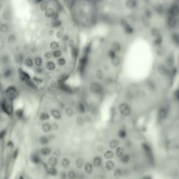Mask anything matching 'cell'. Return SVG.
Wrapping results in <instances>:
<instances>
[{"mask_svg":"<svg viewBox=\"0 0 179 179\" xmlns=\"http://www.w3.org/2000/svg\"><path fill=\"white\" fill-rule=\"evenodd\" d=\"M119 111L122 116H128L131 113V108L127 104L122 103L119 107Z\"/></svg>","mask_w":179,"mask_h":179,"instance_id":"1","label":"cell"},{"mask_svg":"<svg viewBox=\"0 0 179 179\" xmlns=\"http://www.w3.org/2000/svg\"><path fill=\"white\" fill-rule=\"evenodd\" d=\"M90 90L92 91V93L96 94V95H99L103 91L102 86L100 84H99L97 83H92V84L90 85Z\"/></svg>","mask_w":179,"mask_h":179,"instance_id":"2","label":"cell"},{"mask_svg":"<svg viewBox=\"0 0 179 179\" xmlns=\"http://www.w3.org/2000/svg\"><path fill=\"white\" fill-rule=\"evenodd\" d=\"M50 113H51V116L53 117L55 119H56V120L60 119L61 117H62V115H61L60 112L58 110H57V109H53V110H51Z\"/></svg>","mask_w":179,"mask_h":179,"instance_id":"3","label":"cell"},{"mask_svg":"<svg viewBox=\"0 0 179 179\" xmlns=\"http://www.w3.org/2000/svg\"><path fill=\"white\" fill-rule=\"evenodd\" d=\"M1 107H2V109H3V111L5 112V113H6L7 114H9L10 115L11 114V108L8 105V104L6 103V101H3L2 102V104H1Z\"/></svg>","mask_w":179,"mask_h":179,"instance_id":"4","label":"cell"},{"mask_svg":"<svg viewBox=\"0 0 179 179\" xmlns=\"http://www.w3.org/2000/svg\"><path fill=\"white\" fill-rule=\"evenodd\" d=\"M115 167V163L111 160H108L105 163V167L108 171H111Z\"/></svg>","mask_w":179,"mask_h":179,"instance_id":"5","label":"cell"},{"mask_svg":"<svg viewBox=\"0 0 179 179\" xmlns=\"http://www.w3.org/2000/svg\"><path fill=\"white\" fill-rule=\"evenodd\" d=\"M120 144V141L117 139H113L110 141L109 143V147L112 148V149H114V148H117Z\"/></svg>","mask_w":179,"mask_h":179,"instance_id":"6","label":"cell"},{"mask_svg":"<svg viewBox=\"0 0 179 179\" xmlns=\"http://www.w3.org/2000/svg\"><path fill=\"white\" fill-rule=\"evenodd\" d=\"M116 155L118 157H122L125 155V149L122 147H118L116 150Z\"/></svg>","mask_w":179,"mask_h":179,"instance_id":"7","label":"cell"},{"mask_svg":"<svg viewBox=\"0 0 179 179\" xmlns=\"http://www.w3.org/2000/svg\"><path fill=\"white\" fill-rule=\"evenodd\" d=\"M48 163L49 166L54 167H55L57 165V164H58V159H57V157H50L48 159Z\"/></svg>","mask_w":179,"mask_h":179,"instance_id":"8","label":"cell"},{"mask_svg":"<svg viewBox=\"0 0 179 179\" xmlns=\"http://www.w3.org/2000/svg\"><path fill=\"white\" fill-rule=\"evenodd\" d=\"M102 163V157H96L95 159H94V161H93V165L95 167H100Z\"/></svg>","mask_w":179,"mask_h":179,"instance_id":"9","label":"cell"},{"mask_svg":"<svg viewBox=\"0 0 179 179\" xmlns=\"http://www.w3.org/2000/svg\"><path fill=\"white\" fill-rule=\"evenodd\" d=\"M41 129L44 132H49L53 128H52V125H50L49 123H44L42 125V127H41Z\"/></svg>","mask_w":179,"mask_h":179,"instance_id":"10","label":"cell"},{"mask_svg":"<svg viewBox=\"0 0 179 179\" xmlns=\"http://www.w3.org/2000/svg\"><path fill=\"white\" fill-rule=\"evenodd\" d=\"M60 87L61 90H62L63 91H64V92H72V89H71V87H69V85H67L64 84V83H60Z\"/></svg>","mask_w":179,"mask_h":179,"instance_id":"11","label":"cell"},{"mask_svg":"<svg viewBox=\"0 0 179 179\" xmlns=\"http://www.w3.org/2000/svg\"><path fill=\"white\" fill-rule=\"evenodd\" d=\"M93 170V166L91 163L87 162L85 165V171L87 174H91Z\"/></svg>","mask_w":179,"mask_h":179,"instance_id":"12","label":"cell"},{"mask_svg":"<svg viewBox=\"0 0 179 179\" xmlns=\"http://www.w3.org/2000/svg\"><path fill=\"white\" fill-rule=\"evenodd\" d=\"M46 172L50 176H56L58 174V171L54 167H50L48 169L46 170Z\"/></svg>","mask_w":179,"mask_h":179,"instance_id":"13","label":"cell"},{"mask_svg":"<svg viewBox=\"0 0 179 179\" xmlns=\"http://www.w3.org/2000/svg\"><path fill=\"white\" fill-rule=\"evenodd\" d=\"M49 141H50V139H49L48 138L47 136H41L40 139H39V142H40V143L41 145H46V144H48Z\"/></svg>","mask_w":179,"mask_h":179,"instance_id":"14","label":"cell"},{"mask_svg":"<svg viewBox=\"0 0 179 179\" xmlns=\"http://www.w3.org/2000/svg\"><path fill=\"white\" fill-rule=\"evenodd\" d=\"M104 157L107 160H111L113 157H114V153L111 150H107V152H105L104 153Z\"/></svg>","mask_w":179,"mask_h":179,"instance_id":"15","label":"cell"},{"mask_svg":"<svg viewBox=\"0 0 179 179\" xmlns=\"http://www.w3.org/2000/svg\"><path fill=\"white\" fill-rule=\"evenodd\" d=\"M70 164H71L70 160H69L68 158H63L62 160V166L64 169L68 168L70 166Z\"/></svg>","mask_w":179,"mask_h":179,"instance_id":"16","label":"cell"},{"mask_svg":"<svg viewBox=\"0 0 179 179\" xmlns=\"http://www.w3.org/2000/svg\"><path fill=\"white\" fill-rule=\"evenodd\" d=\"M65 111L66 116L68 117H72L73 115V113H74L73 109V108H72V107H67L65 108V111Z\"/></svg>","mask_w":179,"mask_h":179,"instance_id":"17","label":"cell"},{"mask_svg":"<svg viewBox=\"0 0 179 179\" xmlns=\"http://www.w3.org/2000/svg\"><path fill=\"white\" fill-rule=\"evenodd\" d=\"M76 166L78 169H81L84 167V161L81 158H78L76 162Z\"/></svg>","mask_w":179,"mask_h":179,"instance_id":"18","label":"cell"},{"mask_svg":"<svg viewBox=\"0 0 179 179\" xmlns=\"http://www.w3.org/2000/svg\"><path fill=\"white\" fill-rule=\"evenodd\" d=\"M130 157L129 155H127V154H125L123 155L122 157H120V161L121 162L124 163V164H127L130 162Z\"/></svg>","mask_w":179,"mask_h":179,"instance_id":"19","label":"cell"},{"mask_svg":"<svg viewBox=\"0 0 179 179\" xmlns=\"http://www.w3.org/2000/svg\"><path fill=\"white\" fill-rule=\"evenodd\" d=\"M31 160H32V162H34L35 164H39V163H40V162H41L40 157L37 155H36V154H34V155H32Z\"/></svg>","mask_w":179,"mask_h":179,"instance_id":"20","label":"cell"},{"mask_svg":"<svg viewBox=\"0 0 179 179\" xmlns=\"http://www.w3.org/2000/svg\"><path fill=\"white\" fill-rule=\"evenodd\" d=\"M50 153H51V150H50L49 148H48V147L43 148L41 150V153L43 155H45V156L48 155Z\"/></svg>","mask_w":179,"mask_h":179,"instance_id":"21","label":"cell"},{"mask_svg":"<svg viewBox=\"0 0 179 179\" xmlns=\"http://www.w3.org/2000/svg\"><path fill=\"white\" fill-rule=\"evenodd\" d=\"M46 67L47 69L50 70V71H53L55 68V63L53 62H51V61H49L46 63Z\"/></svg>","mask_w":179,"mask_h":179,"instance_id":"22","label":"cell"},{"mask_svg":"<svg viewBox=\"0 0 179 179\" xmlns=\"http://www.w3.org/2000/svg\"><path fill=\"white\" fill-rule=\"evenodd\" d=\"M49 116L48 113H42L41 115H40V116H39V118H40V120H48Z\"/></svg>","mask_w":179,"mask_h":179,"instance_id":"23","label":"cell"},{"mask_svg":"<svg viewBox=\"0 0 179 179\" xmlns=\"http://www.w3.org/2000/svg\"><path fill=\"white\" fill-rule=\"evenodd\" d=\"M76 176V172L73 170H70L67 174V177L69 179H74Z\"/></svg>","mask_w":179,"mask_h":179,"instance_id":"24","label":"cell"},{"mask_svg":"<svg viewBox=\"0 0 179 179\" xmlns=\"http://www.w3.org/2000/svg\"><path fill=\"white\" fill-rule=\"evenodd\" d=\"M122 174V170L120 169H117L115 170L114 171V176L116 179H119L120 177L121 176Z\"/></svg>","mask_w":179,"mask_h":179,"instance_id":"25","label":"cell"},{"mask_svg":"<svg viewBox=\"0 0 179 179\" xmlns=\"http://www.w3.org/2000/svg\"><path fill=\"white\" fill-rule=\"evenodd\" d=\"M68 77H69V76L67 75V74H64L62 76H61L58 78V83H62L64 82V81L67 79Z\"/></svg>","mask_w":179,"mask_h":179,"instance_id":"26","label":"cell"},{"mask_svg":"<svg viewBox=\"0 0 179 179\" xmlns=\"http://www.w3.org/2000/svg\"><path fill=\"white\" fill-rule=\"evenodd\" d=\"M34 62H35V64H36L37 67H41V64H42V63H43V61H42V60H41V58L37 57V58H35Z\"/></svg>","mask_w":179,"mask_h":179,"instance_id":"27","label":"cell"},{"mask_svg":"<svg viewBox=\"0 0 179 179\" xmlns=\"http://www.w3.org/2000/svg\"><path fill=\"white\" fill-rule=\"evenodd\" d=\"M85 118H83L82 117H78L77 118V124L79 126H83L85 123Z\"/></svg>","mask_w":179,"mask_h":179,"instance_id":"28","label":"cell"},{"mask_svg":"<svg viewBox=\"0 0 179 179\" xmlns=\"http://www.w3.org/2000/svg\"><path fill=\"white\" fill-rule=\"evenodd\" d=\"M126 135H127V133L125 130H120L118 131V136L121 139H124L125 138Z\"/></svg>","mask_w":179,"mask_h":179,"instance_id":"29","label":"cell"},{"mask_svg":"<svg viewBox=\"0 0 179 179\" xmlns=\"http://www.w3.org/2000/svg\"><path fill=\"white\" fill-rule=\"evenodd\" d=\"M78 110L79 111L80 113H84V112L85 111V106L82 103H80L78 105Z\"/></svg>","mask_w":179,"mask_h":179,"instance_id":"30","label":"cell"},{"mask_svg":"<svg viewBox=\"0 0 179 179\" xmlns=\"http://www.w3.org/2000/svg\"><path fill=\"white\" fill-rule=\"evenodd\" d=\"M24 64H25V65H26L27 67H32L33 66V61H32L30 58H27L26 60H25Z\"/></svg>","mask_w":179,"mask_h":179,"instance_id":"31","label":"cell"},{"mask_svg":"<svg viewBox=\"0 0 179 179\" xmlns=\"http://www.w3.org/2000/svg\"><path fill=\"white\" fill-rule=\"evenodd\" d=\"M96 77L98 78V79H102L103 78V72H102V70L100 69H98L97 72H96Z\"/></svg>","mask_w":179,"mask_h":179,"instance_id":"32","label":"cell"},{"mask_svg":"<svg viewBox=\"0 0 179 179\" xmlns=\"http://www.w3.org/2000/svg\"><path fill=\"white\" fill-rule=\"evenodd\" d=\"M26 82V83H27V85L29 86V87H32V88H35L36 87V85H34V82H32V81H31L30 80H27V81H25Z\"/></svg>","mask_w":179,"mask_h":179,"instance_id":"33","label":"cell"},{"mask_svg":"<svg viewBox=\"0 0 179 179\" xmlns=\"http://www.w3.org/2000/svg\"><path fill=\"white\" fill-rule=\"evenodd\" d=\"M58 63L60 66H64L66 64V60L64 58H60L58 61Z\"/></svg>","mask_w":179,"mask_h":179,"instance_id":"34","label":"cell"},{"mask_svg":"<svg viewBox=\"0 0 179 179\" xmlns=\"http://www.w3.org/2000/svg\"><path fill=\"white\" fill-rule=\"evenodd\" d=\"M7 148L9 149V150H12V149H13V148H14V144H13V143L12 142V141H9L8 142V143H7Z\"/></svg>","mask_w":179,"mask_h":179,"instance_id":"35","label":"cell"},{"mask_svg":"<svg viewBox=\"0 0 179 179\" xmlns=\"http://www.w3.org/2000/svg\"><path fill=\"white\" fill-rule=\"evenodd\" d=\"M60 154H61V151H60V150L58 149V148H57V149H55V150H54L53 155H55V156L59 157V156L60 155Z\"/></svg>","mask_w":179,"mask_h":179,"instance_id":"36","label":"cell"},{"mask_svg":"<svg viewBox=\"0 0 179 179\" xmlns=\"http://www.w3.org/2000/svg\"><path fill=\"white\" fill-rule=\"evenodd\" d=\"M15 114H16V116L18 117L21 118V117H23V111L22 110H18L16 111V113H15Z\"/></svg>","mask_w":179,"mask_h":179,"instance_id":"37","label":"cell"},{"mask_svg":"<svg viewBox=\"0 0 179 179\" xmlns=\"http://www.w3.org/2000/svg\"><path fill=\"white\" fill-rule=\"evenodd\" d=\"M11 71L10 69H6L4 73V75L5 77H9L11 75Z\"/></svg>","mask_w":179,"mask_h":179,"instance_id":"38","label":"cell"},{"mask_svg":"<svg viewBox=\"0 0 179 179\" xmlns=\"http://www.w3.org/2000/svg\"><path fill=\"white\" fill-rule=\"evenodd\" d=\"M33 80H34V82H36V83H39V84H40V83H42V80H41V79H39V78H38L36 77H34V78H33Z\"/></svg>","mask_w":179,"mask_h":179,"instance_id":"39","label":"cell"},{"mask_svg":"<svg viewBox=\"0 0 179 179\" xmlns=\"http://www.w3.org/2000/svg\"><path fill=\"white\" fill-rule=\"evenodd\" d=\"M18 149L15 150V152L13 153V159H16L17 157H18Z\"/></svg>","mask_w":179,"mask_h":179,"instance_id":"40","label":"cell"},{"mask_svg":"<svg viewBox=\"0 0 179 179\" xmlns=\"http://www.w3.org/2000/svg\"><path fill=\"white\" fill-rule=\"evenodd\" d=\"M97 150H98V151H99V153H101V152H102L103 150H104V147L103 145H99V146H98Z\"/></svg>","mask_w":179,"mask_h":179,"instance_id":"41","label":"cell"},{"mask_svg":"<svg viewBox=\"0 0 179 179\" xmlns=\"http://www.w3.org/2000/svg\"><path fill=\"white\" fill-rule=\"evenodd\" d=\"M58 124H57V123H54L53 125H52V128L53 129V130H58Z\"/></svg>","mask_w":179,"mask_h":179,"instance_id":"42","label":"cell"},{"mask_svg":"<svg viewBox=\"0 0 179 179\" xmlns=\"http://www.w3.org/2000/svg\"><path fill=\"white\" fill-rule=\"evenodd\" d=\"M6 134V131H5V130L2 131H1V139H3Z\"/></svg>","mask_w":179,"mask_h":179,"instance_id":"43","label":"cell"}]
</instances>
